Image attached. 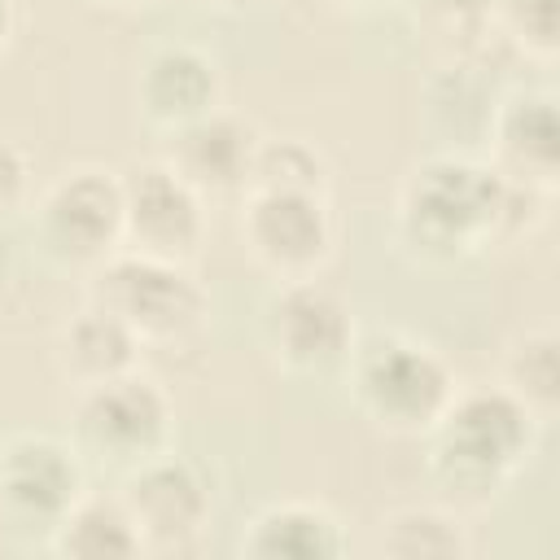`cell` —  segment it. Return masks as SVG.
I'll return each instance as SVG.
<instances>
[{
	"instance_id": "1",
	"label": "cell",
	"mask_w": 560,
	"mask_h": 560,
	"mask_svg": "<svg viewBox=\"0 0 560 560\" xmlns=\"http://www.w3.org/2000/svg\"><path fill=\"white\" fill-rule=\"evenodd\" d=\"M551 197L499 175L490 162L438 153L416 162L394 201L398 249L420 267H455L542 223Z\"/></svg>"
},
{
	"instance_id": "2",
	"label": "cell",
	"mask_w": 560,
	"mask_h": 560,
	"mask_svg": "<svg viewBox=\"0 0 560 560\" xmlns=\"http://www.w3.org/2000/svg\"><path fill=\"white\" fill-rule=\"evenodd\" d=\"M542 424L503 389H455L429 442V477L455 508H490L534 459Z\"/></svg>"
},
{
	"instance_id": "3",
	"label": "cell",
	"mask_w": 560,
	"mask_h": 560,
	"mask_svg": "<svg viewBox=\"0 0 560 560\" xmlns=\"http://www.w3.org/2000/svg\"><path fill=\"white\" fill-rule=\"evenodd\" d=\"M341 372L354 411L385 438H424L459 389L451 363L407 332L354 341Z\"/></svg>"
},
{
	"instance_id": "4",
	"label": "cell",
	"mask_w": 560,
	"mask_h": 560,
	"mask_svg": "<svg viewBox=\"0 0 560 560\" xmlns=\"http://www.w3.org/2000/svg\"><path fill=\"white\" fill-rule=\"evenodd\" d=\"M88 302L109 311L144 350H188L210 328V293L192 267L144 258L131 249L109 254L88 271Z\"/></svg>"
},
{
	"instance_id": "5",
	"label": "cell",
	"mask_w": 560,
	"mask_h": 560,
	"mask_svg": "<svg viewBox=\"0 0 560 560\" xmlns=\"http://www.w3.org/2000/svg\"><path fill=\"white\" fill-rule=\"evenodd\" d=\"M70 442L88 468L131 472L175 442V402L140 368L92 389H74Z\"/></svg>"
},
{
	"instance_id": "6",
	"label": "cell",
	"mask_w": 560,
	"mask_h": 560,
	"mask_svg": "<svg viewBox=\"0 0 560 560\" xmlns=\"http://www.w3.org/2000/svg\"><path fill=\"white\" fill-rule=\"evenodd\" d=\"M35 249L61 271H92L122 249V175L105 166L61 171L31 206Z\"/></svg>"
},
{
	"instance_id": "7",
	"label": "cell",
	"mask_w": 560,
	"mask_h": 560,
	"mask_svg": "<svg viewBox=\"0 0 560 560\" xmlns=\"http://www.w3.org/2000/svg\"><path fill=\"white\" fill-rule=\"evenodd\" d=\"M236 214V232L245 254L258 271L276 284L284 280H315L328 271L337 254V219L328 197L319 192H271L249 188Z\"/></svg>"
},
{
	"instance_id": "8",
	"label": "cell",
	"mask_w": 560,
	"mask_h": 560,
	"mask_svg": "<svg viewBox=\"0 0 560 560\" xmlns=\"http://www.w3.org/2000/svg\"><path fill=\"white\" fill-rule=\"evenodd\" d=\"M350 302L315 280H284L262 306V346L267 359L298 381H319L346 368L354 350Z\"/></svg>"
},
{
	"instance_id": "9",
	"label": "cell",
	"mask_w": 560,
	"mask_h": 560,
	"mask_svg": "<svg viewBox=\"0 0 560 560\" xmlns=\"http://www.w3.org/2000/svg\"><path fill=\"white\" fill-rule=\"evenodd\" d=\"M114 494L127 508L144 556L188 551V547L201 542V534L214 521V486H210V477L192 459H184L175 451H162L149 464L122 472Z\"/></svg>"
},
{
	"instance_id": "10",
	"label": "cell",
	"mask_w": 560,
	"mask_h": 560,
	"mask_svg": "<svg viewBox=\"0 0 560 560\" xmlns=\"http://www.w3.org/2000/svg\"><path fill=\"white\" fill-rule=\"evenodd\" d=\"M122 175V249L192 267L206 245L210 206L162 162H136Z\"/></svg>"
},
{
	"instance_id": "11",
	"label": "cell",
	"mask_w": 560,
	"mask_h": 560,
	"mask_svg": "<svg viewBox=\"0 0 560 560\" xmlns=\"http://www.w3.org/2000/svg\"><path fill=\"white\" fill-rule=\"evenodd\" d=\"M88 490V464L70 438L9 433L0 442V521L13 529H52Z\"/></svg>"
},
{
	"instance_id": "12",
	"label": "cell",
	"mask_w": 560,
	"mask_h": 560,
	"mask_svg": "<svg viewBox=\"0 0 560 560\" xmlns=\"http://www.w3.org/2000/svg\"><path fill=\"white\" fill-rule=\"evenodd\" d=\"M262 131L232 109H210L197 122L162 136V162L210 206V201H241L249 192L254 153Z\"/></svg>"
},
{
	"instance_id": "13",
	"label": "cell",
	"mask_w": 560,
	"mask_h": 560,
	"mask_svg": "<svg viewBox=\"0 0 560 560\" xmlns=\"http://www.w3.org/2000/svg\"><path fill=\"white\" fill-rule=\"evenodd\" d=\"M512 184L556 197L560 188V109L551 88H516L490 114V158Z\"/></svg>"
},
{
	"instance_id": "14",
	"label": "cell",
	"mask_w": 560,
	"mask_h": 560,
	"mask_svg": "<svg viewBox=\"0 0 560 560\" xmlns=\"http://www.w3.org/2000/svg\"><path fill=\"white\" fill-rule=\"evenodd\" d=\"M219 101H223L219 61L197 44H158L136 74V109L144 127H153L158 136L197 122L201 114L219 109Z\"/></svg>"
},
{
	"instance_id": "15",
	"label": "cell",
	"mask_w": 560,
	"mask_h": 560,
	"mask_svg": "<svg viewBox=\"0 0 560 560\" xmlns=\"http://www.w3.org/2000/svg\"><path fill=\"white\" fill-rule=\"evenodd\" d=\"M140 359H144V346L109 311L92 302L74 311L52 337V363L70 389H92L114 376H127L140 368Z\"/></svg>"
},
{
	"instance_id": "16",
	"label": "cell",
	"mask_w": 560,
	"mask_h": 560,
	"mask_svg": "<svg viewBox=\"0 0 560 560\" xmlns=\"http://www.w3.org/2000/svg\"><path fill=\"white\" fill-rule=\"evenodd\" d=\"M241 556L249 560H337L346 556L341 521L311 499L267 503L241 534Z\"/></svg>"
},
{
	"instance_id": "17",
	"label": "cell",
	"mask_w": 560,
	"mask_h": 560,
	"mask_svg": "<svg viewBox=\"0 0 560 560\" xmlns=\"http://www.w3.org/2000/svg\"><path fill=\"white\" fill-rule=\"evenodd\" d=\"M48 551L61 560H136L144 556L140 534L118 503V494H92L83 490L66 516L48 529Z\"/></svg>"
},
{
	"instance_id": "18",
	"label": "cell",
	"mask_w": 560,
	"mask_h": 560,
	"mask_svg": "<svg viewBox=\"0 0 560 560\" xmlns=\"http://www.w3.org/2000/svg\"><path fill=\"white\" fill-rule=\"evenodd\" d=\"M499 385L547 429L560 411V337L551 328H525L503 346Z\"/></svg>"
},
{
	"instance_id": "19",
	"label": "cell",
	"mask_w": 560,
	"mask_h": 560,
	"mask_svg": "<svg viewBox=\"0 0 560 560\" xmlns=\"http://www.w3.org/2000/svg\"><path fill=\"white\" fill-rule=\"evenodd\" d=\"M376 547L394 560H468L472 538L455 508L411 503L381 521Z\"/></svg>"
},
{
	"instance_id": "20",
	"label": "cell",
	"mask_w": 560,
	"mask_h": 560,
	"mask_svg": "<svg viewBox=\"0 0 560 560\" xmlns=\"http://www.w3.org/2000/svg\"><path fill=\"white\" fill-rule=\"evenodd\" d=\"M249 188H271V192H332V171L324 153L302 140V136H262L254 153V175Z\"/></svg>"
},
{
	"instance_id": "21",
	"label": "cell",
	"mask_w": 560,
	"mask_h": 560,
	"mask_svg": "<svg viewBox=\"0 0 560 560\" xmlns=\"http://www.w3.org/2000/svg\"><path fill=\"white\" fill-rule=\"evenodd\" d=\"M490 31L529 66H556L560 57V0H494Z\"/></svg>"
},
{
	"instance_id": "22",
	"label": "cell",
	"mask_w": 560,
	"mask_h": 560,
	"mask_svg": "<svg viewBox=\"0 0 560 560\" xmlns=\"http://www.w3.org/2000/svg\"><path fill=\"white\" fill-rule=\"evenodd\" d=\"M26 197H31V162L18 144L0 140V219L22 210Z\"/></svg>"
},
{
	"instance_id": "23",
	"label": "cell",
	"mask_w": 560,
	"mask_h": 560,
	"mask_svg": "<svg viewBox=\"0 0 560 560\" xmlns=\"http://www.w3.org/2000/svg\"><path fill=\"white\" fill-rule=\"evenodd\" d=\"M424 4L442 26H459V31L490 26V13H494V0H424Z\"/></svg>"
},
{
	"instance_id": "24",
	"label": "cell",
	"mask_w": 560,
	"mask_h": 560,
	"mask_svg": "<svg viewBox=\"0 0 560 560\" xmlns=\"http://www.w3.org/2000/svg\"><path fill=\"white\" fill-rule=\"evenodd\" d=\"M13 35H18V9H13V0H0V57L9 52Z\"/></svg>"
},
{
	"instance_id": "25",
	"label": "cell",
	"mask_w": 560,
	"mask_h": 560,
	"mask_svg": "<svg viewBox=\"0 0 560 560\" xmlns=\"http://www.w3.org/2000/svg\"><path fill=\"white\" fill-rule=\"evenodd\" d=\"M319 4H328V9H337V13H363V9H376V4H385V0H319Z\"/></svg>"
},
{
	"instance_id": "26",
	"label": "cell",
	"mask_w": 560,
	"mask_h": 560,
	"mask_svg": "<svg viewBox=\"0 0 560 560\" xmlns=\"http://www.w3.org/2000/svg\"><path fill=\"white\" fill-rule=\"evenodd\" d=\"M92 4H105V9H144L153 0H92Z\"/></svg>"
}]
</instances>
